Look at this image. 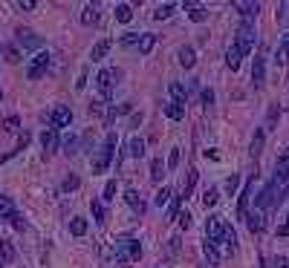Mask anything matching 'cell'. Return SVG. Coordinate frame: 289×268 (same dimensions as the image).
<instances>
[{
    "label": "cell",
    "instance_id": "cell-1",
    "mask_svg": "<svg viewBox=\"0 0 289 268\" xmlns=\"http://www.w3.org/2000/svg\"><path fill=\"white\" fill-rule=\"evenodd\" d=\"M226 228H228V222H226V216H208V222H206V240L214 245L217 251L223 248V254H228L226 251Z\"/></svg>",
    "mask_w": 289,
    "mask_h": 268
},
{
    "label": "cell",
    "instance_id": "cell-2",
    "mask_svg": "<svg viewBox=\"0 0 289 268\" xmlns=\"http://www.w3.org/2000/svg\"><path fill=\"white\" fill-rule=\"evenodd\" d=\"M116 144H119V139H116V133H110L107 139H104V144H101L99 150H96V156H93V173H104V170L110 168V161H113V153H116Z\"/></svg>",
    "mask_w": 289,
    "mask_h": 268
},
{
    "label": "cell",
    "instance_id": "cell-3",
    "mask_svg": "<svg viewBox=\"0 0 289 268\" xmlns=\"http://www.w3.org/2000/svg\"><path fill=\"white\" fill-rule=\"evenodd\" d=\"M254 38H257V32H254V23H252V20H243V23L237 26V41H235V46H237L243 55H249V52H252V46H254Z\"/></svg>",
    "mask_w": 289,
    "mask_h": 268
},
{
    "label": "cell",
    "instance_id": "cell-4",
    "mask_svg": "<svg viewBox=\"0 0 289 268\" xmlns=\"http://www.w3.org/2000/svg\"><path fill=\"white\" fill-rule=\"evenodd\" d=\"M139 257H142V245H139V240L116 242V259L119 262H136Z\"/></svg>",
    "mask_w": 289,
    "mask_h": 268
},
{
    "label": "cell",
    "instance_id": "cell-5",
    "mask_svg": "<svg viewBox=\"0 0 289 268\" xmlns=\"http://www.w3.org/2000/svg\"><path fill=\"white\" fill-rule=\"evenodd\" d=\"M46 66H49V52H35L32 58H29L26 78H29V81H38V78L46 72Z\"/></svg>",
    "mask_w": 289,
    "mask_h": 268
},
{
    "label": "cell",
    "instance_id": "cell-6",
    "mask_svg": "<svg viewBox=\"0 0 289 268\" xmlns=\"http://www.w3.org/2000/svg\"><path fill=\"white\" fill-rule=\"evenodd\" d=\"M252 193H254V179H249L240 190V199H237V219H246L249 214V205H252Z\"/></svg>",
    "mask_w": 289,
    "mask_h": 268
},
{
    "label": "cell",
    "instance_id": "cell-7",
    "mask_svg": "<svg viewBox=\"0 0 289 268\" xmlns=\"http://www.w3.org/2000/svg\"><path fill=\"white\" fill-rule=\"evenodd\" d=\"M252 84H254V89H261L263 84H266V55H263V52L254 55V63H252Z\"/></svg>",
    "mask_w": 289,
    "mask_h": 268
},
{
    "label": "cell",
    "instance_id": "cell-8",
    "mask_svg": "<svg viewBox=\"0 0 289 268\" xmlns=\"http://www.w3.org/2000/svg\"><path fill=\"white\" fill-rule=\"evenodd\" d=\"M113 78H116V70H101L99 75H96V87H99L101 98L107 101L110 92H113Z\"/></svg>",
    "mask_w": 289,
    "mask_h": 268
},
{
    "label": "cell",
    "instance_id": "cell-9",
    "mask_svg": "<svg viewBox=\"0 0 289 268\" xmlns=\"http://www.w3.org/2000/svg\"><path fill=\"white\" fill-rule=\"evenodd\" d=\"M49 124L58 130V127H70L72 124V110L70 107H64V104H58V107L49 113Z\"/></svg>",
    "mask_w": 289,
    "mask_h": 268
},
{
    "label": "cell",
    "instance_id": "cell-10",
    "mask_svg": "<svg viewBox=\"0 0 289 268\" xmlns=\"http://www.w3.org/2000/svg\"><path fill=\"white\" fill-rule=\"evenodd\" d=\"M275 182H289V147L278 156V161H275Z\"/></svg>",
    "mask_w": 289,
    "mask_h": 268
},
{
    "label": "cell",
    "instance_id": "cell-11",
    "mask_svg": "<svg viewBox=\"0 0 289 268\" xmlns=\"http://www.w3.org/2000/svg\"><path fill=\"white\" fill-rule=\"evenodd\" d=\"M243 222L249 225V231H252V233H261L263 228H266V214L254 208V211H249V214H246V219H243Z\"/></svg>",
    "mask_w": 289,
    "mask_h": 268
},
{
    "label": "cell",
    "instance_id": "cell-12",
    "mask_svg": "<svg viewBox=\"0 0 289 268\" xmlns=\"http://www.w3.org/2000/svg\"><path fill=\"white\" fill-rule=\"evenodd\" d=\"M41 144H44V156H52L58 150V130L55 127H46L44 136H41Z\"/></svg>",
    "mask_w": 289,
    "mask_h": 268
},
{
    "label": "cell",
    "instance_id": "cell-13",
    "mask_svg": "<svg viewBox=\"0 0 289 268\" xmlns=\"http://www.w3.org/2000/svg\"><path fill=\"white\" fill-rule=\"evenodd\" d=\"M232 6H235V9L240 12L246 20H249V18H257V12H261V3H254V0H235Z\"/></svg>",
    "mask_w": 289,
    "mask_h": 268
},
{
    "label": "cell",
    "instance_id": "cell-14",
    "mask_svg": "<svg viewBox=\"0 0 289 268\" xmlns=\"http://www.w3.org/2000/svg\"><path fill=\"white\" fill-rule=\"evenodd\" d=\"M18 44L26 46V49H41V38L32 29H18Z\"/></svg>",
    "mask_w": 289,
    "mask_h": 268
},
{
    "label": "cell",
    "instance_id": "cell-15",
    "mask_svg": "<svg viewBox=\"0 0 289 268\" xmlns=\"http://www.w3.org/2000/svg\"><path fill=\"white\" fill-rule=\"evenodd\" d=\"M177 61H180L182 70H191L197 63V55H194V46H180L177 49Z\"/></svg>",
    "mask_w": 289,
    "mask_h": 268
},
{
    "label": "cell",
    "instance_id": "cell-16",
    "mask_svg": "<svg viewBox=\"0 0 289 268\" xmlns=\"http://www.w3.org/2000/svg\"><path fill=\"white\" fill-rule=\"evenodd\" d=\"M125 202L133 208L136 214H144V202H142V196H139V190H136V188H127L125 190Z\"/></svg>",
    "mask_w": 289,
    "mask_h": 268
},
{
    "label": "cell",
    "instance_id": "cell-17",
    "mask_svg": "<svg viewBox=\"0 0 289 268\" xmlns=\"http://www.w3.org/2000/svg\"><path fill=\"white\" fill-rule=\"evenodd\" d=\"M127 156L142 159V156H144V139H139V136H130V139H127Z\"/></svg>",
    "mask_w": 289,
    "mask_h": 268
},
{
    "label": "cell",
    "instance_id": "cell-18",
    "mask_svg": "<svg viewBox=\"0 0 289 268\" xmlns=\"http://www.w3.org/2000/svg\"><path fill=\"white\" fill-rule=\"evenodd\" d=\"M243 58H246V55L240 52L235 44L226 49V63H228V70H240V61H243Z\"/></svg>",
    "mask_w": 289,
    "mask_h": 268
},
{
    "label": "cell",
    "instance_id": "cell-19",
    "mask_svg": "<svg viewBox=\"0 0 289 268\" xmlns=\"http://www.w3.org/2000/svg\"><path fill=\"white\" fill-rule=\"evenodd\" d=\"M154 46H156V35H151V32H142L136 52H139V55H151V49H154Z\"/></svg>",
    "mask_w": 289,
    "mask_h": 268
},
{
    "label": "cell",
    "instance_id": "cell-20",
    "mask_svg": "<svg viewBox=\"0 0 289 268\" xmlns=\"http://www.w3.org/2000/svg\"><path fill=\"white\" fill-rule=\"evenodd\" d=\"M110 46H113V44H110L107 38H104V41H99V44L93 46V52H90V61H93V63H99V61H104V55L110 52Z\"/></svg>",
    "mask_w": 289,
    "mask_h": 268
},
{
    "label": "cell",
    "instance_id": "cell-21",
    "mask_svg": "<svg viewBox=\"0 0 289 268\" xmlns=\"http://www.w3.org/2000/svg\"><path fill=\"white\" fill-rule=\"evenodd\" d=\"M171 101H177L182 107H185V101H188V89L182 87L180 81H171Z\"/></svg>",
    "mask_w": 289,
    "mask_h": 268
},
{
    "label": "cell",
    "instance_id": "cell-22",
    "mask_svg": "<svg viewBox=\"0 0 289 268\" xmlns=\"http://www.w3.org/2000/svg\"><path fill=\"white\" fill-rule=\"evenodd\" d=\"M275 61L280 63V66H286L289 63V32L283 38H280V44H278V55H275Z\"/></svg>",
    "mask_w": 289,
    "mask_h": 268
},
{
    "label": "cell",
    "instance_id": "cell-23",
    "mask_svg": "<svg viewBox=\"0 0 289 268\" xmlns=\"http://www.w3.org/2000/svg\"><path fill=\"white\" fill-rule=\"evenodd\" d=\"M197 168H191L188 170V176H185V182H182V199H188L191 193H194V185H197Z\"/></svg>",
    "mask_w": 289,
    "mask_h": 268
},
{
    "label": "cell",
    "instance_id": "cell-24",
    "mask_svg": "<svg viewBox=\"0 0 289 268\" xmlns=\"http://www.w3.org/2000/svg\"><path fill=\"white\" fill-rule=\"evenodd\" d=\"M96 20H99V6H96V3H87V6L81 9V23L90 26V23H96Z\"/></svg>",
    "mask_w": 289,
    "mask_h": 268
},
{
    "label": "cell",
    "instance_id": "cell-25",
    "mask_svg": "<svg viewBox=\"0 0 289 268\" xmlns=\"http://www.w3.org/2000/svg\"><path fill=\"white\" fill-rule=\"evenodd\" d=\"M203 254H206V259H208V265H220V259H223V254L211 245V242H203Z\"/></svg>",
    "mask_w": 289,
    "mask_h": 268
},
{
    "label": "cell",
    "instance_id": "cell-26",
    "mask_svg": "<svg viewBox=\"0 0 289 268\" xmlns=\"http://www.w3.org/2000/svg\"><path fill=\"white\" fill-rule=\"evenodd\" d=\"M165 116L171 118V121H180V118L185 116V107L177 104V101H168V104H165Z\"/></svg>",
    "mask_w": 289,
    "mask_h": 268
},
{
    "label": "cell",
    "instance_id": "cell-27",
    "mask_svg": "<svg viewBox=\"0 0 289 268\" xmlns=\"http://www.w3.org/2000/svg\"><path fill=\"white\" fill-rule=\"evenodd\" d=\"M15 214H18V211H15V205H12V199L0 193V219H12Z\"/></svg>",
    "mask_w": 289,
    "mask_h": 268
},
{
    "label": "cell",
    "instance_id": "cell-28",
    "mask_svg": "<svg viewBox=\"0 0 289 268\" xmlns=\"http://www.w3.org/2000/svg\"><path fill=\"white\" fill-rule=\"evenodd\" d=\"M185 6H188V18L191 20H194V23H203V20H206L208 18V9H206V6H194V3H185Z\"/></svg>",
    "mask_w": 289,
    "mask_h": 268
},
{
    "label": "cell",
    "instance_id": "cell-29",
    "mask_svg": "<svg viewBox=\"0 0 289 268\" xmlns=\"http://www.w3.org/2000/svg\"><path fill=\"white\" fill-rule=\"evenodd\" d=\"M165 164H162V159H154L151 161V182H156V185H159V182H162V176H165Z\"/></svg>",
    "mask_w": 289,
    "mask_h": 268
},
{
    "label": "cell",
    "instance_id": "cell-30",
    "mask_svg": "<svg viewBox=\"0 0 289 268\" xmlns=\"http://www.w3.org/2000/svg\"><path fill=\"white\" fill-rule=\"evenodd\" d=\"M70 233H72V237H84V233H87V219H81V216H72Z\"/></svg>",
    "mask_w": 289,
    "mask_h": 268
},
{
    "label": "cell",
    "instance_id": "cell-31",
    "mask_svg": "<svg viewBox=\"0 0 289 268\" xmlns=\"http://www.w3.org/2000/svg\"><path fill=\"white\" fill-rule=\"evenodd\" d=\"M263 142H266V133H263V130H257V133H254V139H252V150H249L254 159L263 153Z\"/></svg>",
    "mask_w": 289,
    "mask_h": 268
},
{
    "label": "cell",
    "instance_id": "cell-32",
    "mask_svg": "<svg viewBox=\"0 0 289 268\" xmlns=\"http://www.w3.org/2000/svg\"><path fill=\"white\" fill-rule=\"evenodd\" d=\"M174 9H177V3H162V6H156L154 18H156V20H168V18L174 15Z\"/></svg>",
    "mask_w": 289,
    "mask_h": 268
},
{
    "label": "cell",
    "instance_id": "cell-33",
    "mask_svg": "<svg viewBox=\"0 0 289 268\" xmlns=\"http://www.w3.org/2000/svg\"><path fill=\"white\" fill-rule=\"evenodd\" d=\"M130 18H133L130 3H119V6H116V20H122V23H130Z\"/></svg>",
    "mask_w": 289,
    "mask_h": 268
},
{
    "label": "cell",
    "instance_id": "cell-34",
    "mask_svg": "<svg viewBox=\"0 0 289 268\" xmlns=\"http://www.w3.org/2000/svg\"><path fill=\"white\" fill-rule=\"evenodd\" d=\"M90 211H93V219H96V222H99V225H104V219H107V214H104V205H101L99 199H93V202H90Z\"/></svg>",
    "mask_w": 289,
    "mask_h": 268
},
{
    "label": "cell",
    "instance_id": "cell-35",
    "mask_svg": "<svg viewBox=\"0 0 289 268\" xmlns=\"http://www.w3.org/2000/svg\"><path fill=\"white\" fill-rule=\"evenodd\" d=\"M217 199H220V190H217V188H206V190H203V205H206V208H214Z\"/></svg>",
    "mask_w": 289,
    "mask_h": 268
},
{
    "label": "cell",
    "instance_id": "cell-36",
    "mask_svg": "<svg viewBox=\"0 0 289 268\" xmlns=\"http://www.w3.org/2000/svg\"><path fill=\"white\" fill-rule=\"evenodd\" d=\"M171 196H174V190H171V188H162V190L154 196V205H156V208H165L168 202H171Z\"/></svg>",
    "mask_w": 289,
    "mask_h": 268
},
{
    "label": "cell",
    "instance_id": "cell-37",
    "mask_svg": "<svg viewBox=\"0 0 289 268\" xmlns=\"http://www.w3.org/2000/svg\"><path fill=\"white\" fill-rule=\"evenodd\" d=\"M0 257H3V262H15V248H12V242L0 240Z\"/></svg>",
    "mask_w": 289,
    "mask_h": 268
},
{
    "label": "cell",
    "instance_id": "cell-38",
    "mask_svg": "<svg viewBox=\"0 0 289 268\" xmlns=\"http://www.w3.org/2000/svg\"><path fill=\"white\" fill-rule=\"evenodd\" d=\"M116 199V179H110L104 185V193H101V202H113Z\"/></svg>",
    "mask_w": 289,
    "mask_h": 268
},
{
    "label": "cell",
    "instance_id": "cell-39",
    "mask_svg": "<svg viewBox=\"0 0 289 268\" xmlns=\"http://www.w3.org/2000/svg\"><path fill=\"white\" fill-rule=\"evenodd\" d=\"M278 23H286L289 26V0L278 3Z\"/></svg>",
    "mask_w": 289,
    "mask_h": 268
},
{
    "label": "cell",
    "instance_id": "cell-40",
    "mask_svg": "<svg viewBox=\"0 0 289 268\" xmlns=\"http://www.w3.org/2000/svg\"><path fill=\"white\" fill-rule=\"evenodd\" d=\"M18 127H20V118L18 116H9L6 121H3V130H6V133H18Z\"/></svg>",
    "mask_w": 289,
    "mask_h": 268
},
{
    "label": "cell",
    "instance_id": "cell-41",
    "mask_svg": "<svg viewBox=\"0 0 289 268\" xmlns=\"http://www.w3.org/2000/svg\"><path fill=\"white\" fill-rule=\"evenodd\" d=\"M180 159H182V150H180V147H174V150H171V156H168V164H165V168H168V170H174L177 164H180Z\"/></svg>",
    "mask_w": 289,
    "mask_h": 268
},
{
    "label": "cell",
    "instance_id": "cell-42",
    "mask_svg": "<svg viewBox=\"0 0 289 268\" xmlns=\"http://www.w3.org/2000/svg\"><path fill=\"white\" fill-rule=\"evenodd\" d=\"M139 38H142L139 32H127V35L122 38V44H125V46H133V49H136V46H139Z\"/></svg>",
    "mask_w": 289,
    "mask_h": 268
},
{
    "label": "cell",
    "instance_id": "cell-43",
    "mask_svg": "<svg viewBox=\"0 0 289 268\" xmlns=\"http://www.w3.org/2000/svg\"><path fill=\"white\" fill-rule=\"evenodd\" d=\"M78 185H81V182H78V176H70V179H64L61 190H64V193H70V190H75Z\"/></svg>",
    "mask_w": 289,
    "mask_h": 268
},
{
    "label": "cell",
    "instance_id": "cell-44",
    "mask_svg": "<svg viewBox=\"0 0 289 268\" xmlns=\"http://www.w3.org/2000/svg\"><path fill=\"white\" fill-rule=\"evenodd\" d=\"M237 185H240V176H235V173H232V176L226 179V190H228V193H232V196H235Z\"/></svg>",
    "mask_w": 289,
    "mask_h": 268
},
{
    "label": "cell",
    "instance_id": "cell-45",
    "mask_svg": "<svg viewBox=\"0 0 289 268\" xmlns=\"http://www.w3.org/2000/svg\"><path fill=\"white\" fill-rule=\"evenodd\" d=\"M177 222H180V228H191V214L188 211H180V214H177Z\"/></svg>",
    "mask_w": 289,
    "mask_h": 268
},
{
    "label": "cell",
    "instance_id": "cell-46",
    "mask_svg": "<svg viewBox=\"0 0 289 268\" xmlns=\"http://www.w3.org/2000/svg\"><path fill=\"white\" fill-rule=\"evenodd\" d=\"M280 116V107L278 104H269V113H266V121H269V124H275V118Z\"/></svg>",
    "mask_w": 289,
    "mask_h": 268
},
{
    "label": "cell",
    "instance_id": "cell-47",
    "mask_svg": "<svg viewBox=\"0 0 289 268\" xmlns=\"http://www.w3.org/2000/svg\"><path fill=\"white\" fill-rule=\"evenodd\" d=\"M6 61H12V63L20 61V52L15 49V46H6Z\"/></svg>",
    "mask_w": 289,
    "mask_h": 268
},
{
    "label": "cell",
    "instance_id": "cell-48",
    "mask_svg": "<svg viewBox=\"0 0 289 268\" xmlns=\"http://www.w3.org/2000/svg\"><path fill=\"white\" fill-rule=\"evenodd\" d=\"M269 268H289V259H286V257H275Z\"/></svg>",
    "mask_w": 289,
    "mask_h": 268
},
{
    "label": "cell",
    "instance_id": "cell-49",
    "mask_svg": "<svg viewBox=\"0 0 289 268\" xmlns=\"http://www.w3.org/2000/svg\"><path fill=\"white\" fill-rule=\"evenodd\" d=\"M203 104H206V107L214 104V92H211V89H203Z\"/></svg>",
    "mask_w": 289,
    "mask_h": 268
},
{
    "label": "cell",
    "instance_id": "cell-50",
    "mask_svg": "<svg viewBox=\"0 0 289 268\" xmlns=\"http://www.w3.org/2000/svg\"><path fill=\"white\" fill-rule=\"evenodd\" d=\"M278 237H289V216H286V222L278 228Z\"/></svg>",
    "mask_w": 289,
    "mask_h": 268
},
{
    "label": "cell",
    "instance_id": "cell-51",
    "mask_svg": "<svg viewBox=\"0 0 289 268\" xmlns=\"http://www.w3.org/2000/svg\"><path fill=\"white\" fill-rule=\"evenodd\" d=\"M84 81H87V70H81V75H78V81H75V87L84 89Z\"/></svg>",
    "mask_w": 289,
    "mask_h": 268
},
{
    "label": "cell",
    "instance_id": "cell-52",
    "mask_svg": "<svg viewBox=\"0 0 289 268\" xmlns=\"http://www.w3.org/2000/svg\"><path fill=\"white\" fill-rule=\"evenodd\" d=\"M18 6H20V9H35V0H20Z\"/></svg>",
    "mask_w": 289,
    "mask_h": 268
},
{
    "label": "cell",
    "instance_id": "cell-53",
    "mask_svg": "<svg viewBox=\"0 0 289 268\" xmlns=\"http://www.w3.org/2000/svg\"><path fill=\"white\" fill-rule=\"evenodd\" d=\"M0 101H3V89H0Z\"/></svg>",
    "mask_w": 289,
    "mask_h": 268
}]
</instances>
